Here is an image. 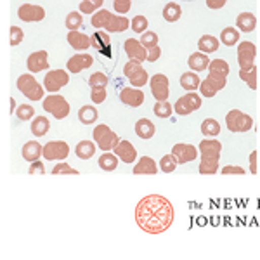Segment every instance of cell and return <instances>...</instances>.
Listing matches in <instances>:
<instances>
[{
    "label": "cell",
    "instance_id": "816d5d0a",
    "mask_svg": "<svg viewBox=\"0 0 260 260\" xmlns=\"http://www.w3.org/2000/svg\"><path fill=\"white\" fill-rule=\"evenodd\" d=\"M243 175L245 174V169H241V167H234V165H228L222 169V175Z\"/></svg>",
    "mask_w": 260,
    "mask_h": 260
},
{
    "label": "cell",
    "instance_id": "6da1fadb",
    "mask_svg": "<svg viewBox=\"0 0 260 260\" xmlns=\"http://www.w3.org/2000/svg\"><path fill=\"white\" fill-rule=\"evenodd\" d=\"M137 225L148 234H161L174 222V207L160 194L144 196L136 207Z\"/></svg>",
    "mask_w": 260,
    "mask_h": 260
},
{
    "label": "cell",
    "instance_id": "db71d44e",
    "mask_svg": "<svg viewBox=\"0 0 260 260\" xmlns=\"http://www.w3.org/2000/svg\"><path fill=\"white\" fill-rule=\"evenodd\" d=\"M28 172H30V174L31 175H35V174H45V169H44V163H42L40 160H37V161H33L31 163V167H30V170H28Z\"/></svg>",
    "mask_w": 260,
    "mask_h": 260
},
{
    "label": "cell",
    "instance_id": "4316f807",
    "mask_svg": "<svg viewBox=\"0 0 260 260\" xmlns=\"http://www.w3.org/2000/svg\"><path fill=\"white\" fill-rule=\"evenodd\" d=\"M200 85H201V80L196 71H186V73H182V77H180V87L186 89L187 92H194L196 89H200Z\"/></svg>",
    "mask_w": 260,
    "mask_h": 260
},
{
    "label": "cell",
    "instance_id": "603a6c76",
    "mask_svg": "<svg viewBox=\"0 0 260 260\" xmlns=\"http://www.w3.org/2000/svg\"><path fill=\"white\" fill-rule=\"evenodd\" d=\"M160 170V167L156 165V161L149 156H142L139 158V161L134 167V174L136 175H154Z\"/></svg>",
    "mask_w": 260,
    "mask_h": 260
},
{
    "label": "cell",
    "instance_id": "74e56055",
    "mask_svg": "<svg viewBox=\"0 0 260 260\" xmlns=\"http://www.w3.org/2000/svg\"><path fill=\"white\" fill-rule=\"evenodd\" d=\"M154 115L158 116V118H170L172 116V104L169 101H156V104H154L153 108Z\"/></svg>",
    "mask_w": 260,
    "mask_h": 260
},
{
    "label": "cell",
    "instance_id": "5b68a950",
    "mask_svg": "<svg viewBox=\"0 0 260 260\" xmlns=\"http://www.w3.org/2000/svg\"><path fill=\"white\" fill-rule=\"evenodd\" d=\"M18 89L24 98L30 101H40L44 99V90L45 87H42L39 82L35 80L31 73H24L18 78Z\"/></svg>",
    "mask_w": 260,
    "mask_h": 260
},
{
    "label": "cell",
    "instance_id": "484cf974",
    "mask_svg": "<svg viewBox=\"0 0 260 260\" xmlns=\"http://www.w3.org/2000/svg\"><path fill=\"white\" fill-rule=\"evenodd\" d=\"M90 42H92V47L98 49L99 52L110 54V37H108V31H104V30L95 31L94 35L90 37Z\"/></svg>",
    "mask_w": 260,
    "mask_h": 260
},
{
    "label": "cell",
    "instance_id": "f35d334b",
    "mask_svg": "<svg viewBox=\"0 0 260 260\" xmlns=\"http://www.w3.org/2000/svg\"><path fill=\"white\" fill-rule=\"evenodd\" d=\"M240 78L243 82H246V85L250 89H257V68H250V70H240Z\"/></svg>",
    "mask_w": 260,
    "mask_h": 260
},
{
    "label": "cell",
    "instance_id": "44dd1931",
    "mask_svg": "<svg viewBox=\"0 0 260 260\" xmlns=\"http://www.w3.org/2000/svg\"><path fill=\"white\" fill-rule=\"evenodd\" d=\"M113 153H115L123 163H134V161H136V158H137V149L125 139H121L118 144L115 146Z\"/></svg>",
    "mask_w": 260,
    "mask_h": 260
},
{
    "label": "cell",
    "instance_id": "bcb514c9",
    "mask_svg": "<svg viewBox=\"0 0 260 260\" xmlns=\"http://www.w3.org/2000/svg\"><path fill=\"white\" fill-rule=\"evenodd\" d=\"M66 174H68V175H78V170L71 169L68 163H64V161L57 163V165L52 169V175H66Z\"/></svg>",
    "mask_w": 260,
    "mask_h": 260
},
{
    "label": "cell",
    "instance_id": "ba28073f",
    "mask_svg": "<svg viewBox=\"0 0 260 260\" xmlns=\"http://www.w3.org/2000/svg\"><path fill=\"white\" fill-rule=\"evenodd\" d=\"M92 137H94L95 144H98V148L101 151L115 149V146L120 142L118 136H116V134L113 132L110 127H108V125H98V127L94 128V134H92Z\"/></svg>",
    "mask_w": 260,
    "mask_h": 260
},
{
    "label": "cell",
    "instance_id": "f5cc1de1",
    "mask_svg": "<svg viewBox=\"0 0 260 260\" xmlns=\"http://www.w3.org/2000/svg\"><path fill=\"white\" fill-rule=\"evenodd\" d=\"M160 56H161L160 45H156V47H153V49H149V50H148V61H149V62L158 61V59H160Z\"/></svg>",
    "mask_w": 260,
    "mask_h": 260
},
{
    "label": "cell",
    "instance_id": "f6af8a7d",
    "mask_svg": "<svg viewBox=\"0 0 260 260\" xmlns=\"http://www.w3.org/2000/svg\"><path fill=\"white\" fill-rule=\"evenodd\" d=\"M16 115H18L19 120L28 121V120H31L33 116H35V110H33L30 104H21L18 110H16Z\"/></svg>",
    "mask_w": 260,
    "mask_h": 260
},
{
    "label": "cell",
    "instance_id": "3957f363",
    "mask_svg": "<svg viewBox=\"0 0 260 260\" xmlns=\"http://www.w3.org/2000/svg\"><path fill=\"white\" fill-rule=\"evenodd\" d=\"M200 174L201 175H213L219 170V160H220V151L222 144L215 139H203L200 142Z\"/></svg>",
    "mask_w": 260,
    "mask_h": 260
},
{
    "label": "cell",
    "instance_id": "d4e9b609",
    "mask_svg": "<svg viewBox=\"0 0 260 260\" xmlns=\"http://www.w3.org/2000/svg\"><path fill=\"white\" fill-rule=\"evenodd\" d=\"M187 64H189V68L194 70L196 73H198V71H205V70H208V66H210V57H208L205 52L198 50V52L191 54L189 59H187Z\"/></svg>",
    "mask_w": 260,
    "mask_h": 260
},
{
    "label": "cell",
    "instance_id": "5bb4252c",
    "mask_svg": "<svg viewBox=\"0 0 260 260\" xmlns=\"http://www.w3.org/2000/svg\"><path fill=\"white\" fill-rule=\"evenodd\" d=\"M172 154L175 156L179 165H184V163L196 160L200 154V149H196L192 144H182V142H180V144H175L174 148H172Z\"/></svg>",
    "mask_w": 260,
    "mask_h": 260
},
{
    "label": "cell",
    "instance_id": "cb8c5ba5",
    "mask_svg": "<svg viewBox=\"0 0 260 260\" xmlns=\"http://www.w3.org/2000/svg\"><path fill=\"white\" fill-rule=\"evenodd\" d=\"M68 42H70L71 47H73L75 50H78V52H80V50H87L92 45L90 37H87L85 33H80L77 30L68 33Z\"/></svg>",
    "mask_w": 260,
    "mask_h": 260
},
{
    "label": "cell",
    "instance_id": "277c9868",
    "mask_svg": "<svg viewBox=\"0 0 260 260\" xmlns=\"http://www.w3.org/2000/svg\"><path fill=\"white\" fill-rule=\"evenodd\" d=\"M90 23L94 28H99V30L108 33H120L130 28V21L125 16H115L106 9H99L98 12H94Z\"/></svg>",
    "mask_w": 260,
    "mask_h": 260
},
{
    "label": "cell",
    "instance_id": "d6986e66",
    "mask_svg": "<svg viewBox=\"0 0 260 260\" xmlns=\"http://www.w3.org/2000/svg\"><path fill=\"white\" fill-rule=\"evenodd\" d=\"M92 62H94V57L90 56V54H75V56L70 57L68 64H66V68H68L70 73H80L82 70H87L92 66Z\"/></svg>",
    "mask_w": 260,
    "mask_h": 260
},
{
    "label": "cell",
    "instance_id": "7dc6e473",
    "mask_svg": "<svg viewBox=\"0 0 260 260\" xmlns=\"http://www.w3.org/2000/svg\"><path fill=\"white\" fill-rule=\"evenodd\" d=\"M24 39V31L19 26H11L9 30V44L11 45H19Z\"/></svg>",
    "mask_w": 260,
    "mask_h": 260
},
{
    "label": "cell",
    "instance_id": "d6a6232c",
    "mask_svg": "<svg viewBox=\"0 0 260 260\" xmlns=\"http://www.w3.org/2000/svg\"><path fill=\"white\" fill-rule=\"evenodd\" d=\"M49 128H50V123L45 116H35V118L31 120V134L35 137H44L45 134L49 132Z\"/></svg>",
    "mask_w": 260,
    "mask_h": 260
},
{
    "label": "cell",
    "instance_id": "836d02e7",
    "mask_svg": "<svg viewBox=\"0 0 260 260\" xmlns=\"http://www.w3.org/2000/svg\"><path fill=\"white\" fill-rule=\"evenodd\" d=\"M75 153L80 160H89L95 153V144L92 141H80L75 148Z\"/></svg>",
    "mask_w": 260,
    "mask_h": 260
},
{
    "label": "cell",
    "instance_id": "c3c4849f",
    "mask_svg": "<svg viewBox=\"0 0 260 260\" xmlns=\"http://www.w3.org/2000/svg\"><path fill=\"white\" fill-rule=\"evenodd\" d=\"M90 99L94 104H101L106 99V87H92L90 92Z\"/></svg>",
    "mask_w": 260,
    "mask_h": 260
},
{
    "label": "cell",
    "instance_id": "7a4b0ae2",
    "mask_svg": "<svg viewBox=\"0 0 260 260\" xmlns=\"http://www.w3.org/2000/svg\"><path fill=\"white\" fill-rule=\"evenodd\" d=\"M229 75V64L224 59L210 61L208 66V77L201 82L200 90L203 98H213L219 90H222L228 83Z\"/></svg>",
    "mask_w": 260,
    "mask_h": 260
},
{
    "label": "cell",
    "instance_id": "681fc988",
    "mask_svg": "<svg viewBox=\"0 0 260 260\" xmlns=\"http://www.w3.org/2000/svg\"><path fill=\"white\" fill-rule=\"evenodd\" d=\"M130 4L132 0H113V7L118 14H127L130 11Z\"/></svg>",
    "mask_w": 260,
    "mask_h": 260
},
{
    "label": "cell",
    "instance_id": "ffe728a7",
    "mask_svg": "<svg viewBox=\"0 0 260 260\" xmlns=\"http://www.w3.org/2000/svg\"><path fill=\"white\" fill-rule=\"evenodd\" d=\"M26 66L30 70V73H40L44 70H49V61H47V52L45 50H37L28 56Z\"/></svg>",
    "mask_w": 260,
    "mask_h": 260
},
{
    "label": "cell",
    "instance_id": "7c38bea8",
    "mask_svg": "<svg viewBox=\"0 0 260 260\" xmlns=\"http://www.w3.org/2000/svg\"><path fill=\"white\" fill-rule=\"evenodd\" d=\"M70 154V146L64 141H50L44 146V158L45 160H66Z\"/></svg>",
    "mask_w": 260,
    "mask_h": 260
},
{
    "label": "cell",
    "instance_id": "f907efd6",
    "mask_svg": "<svg viewBox=\"0 0 260 260\" xmlns=\"http://www.w3.org/2000/svg\"><path fill=\"white\" fill-rule=\"evenodd\" d=\"M98 4H94L92 0H82L80 2V12L82 14H94L98 11Z\"/></svg>",
    "mask_w": 260,
    "mask_h": 260
},
{
    "label": "cell",
    "instance_id": "9c48e42d",
    "mask_svg": "<svg viewBox=\"0 0 260 260\" xmlns=\"http://www.w3.org/2000/svg\"><path fill=\"white\" fill-rule=\"evenodd\" d=\"M225 125H228L229 132H246V130L253 127V120L246 113L240 110H233L225 115Z\"/></svg>",
    "mask_w": 260,
    "mask_h": 260
},
{
    "label": "cell",
    "instance_id": "7bdbcfd3",
    "mask_svg": "<svg viewBox=\"0 0 260 260\" xmlns=\"http://www.w3.org/2000/svg\"><path fill=\"white\" fill-rule=\"evenodd\" d=\"M139 40H141V44L144 45V47L148 49V50L153 49V47H156V45H158V35L154 31H144L141 35Z\"/></svg>",
    "mask_w": 260,
    "mask_h": 260
},
{
    "label": "cell",
    "instance_id": "30bf717a",
    "mask_svg": "<svg viewBox=\"0 0 260 260\" xmlns=\"http://www.w3.org/2000/svg\"><path fill=\"white\" fill-rule=\"evenodd\" d=\"M201 106V98L196 92H187L175 103V113L180 116H186L189 113L198 111Z\"/></svg>",
    "mask_w": 260,
    "mask_h": 260
},
{
    "label": "cell",
    "instance_id": "9a60e30c",
    "mask_svg": "<svg viewBox=\"0 0 260 260\" xmlns=\"http://www.w3.org/2000/svg\"><path fill=\"white\" fill-rule=\"evenodd\" d=\"M151 92H153V98L156 101H167L169 98V78L161 73H156L151 77L149 80Z\"/></svg>",
    "mask_w": 260,
    "mask_h": 260
},
{
    "label": "cell",
    "instance_id": "8d00e7d4",
    "mask_svg": "<svg viewBox=\"0 0 260 260\" xmlns=\"http://www.w3.org/2000/svg\"><path fill=\"white\" fill-rule=\"evenodd\" d=\"M201 134H203L205 137L219 136V134H220V123L217 120H213V118L203 120V123H201Z\"/></svg>",
    "mask_w": 260,
    "mask_h": 260
},
{
    "label": "cell",
    "instance_id": "ab89813d",
    "mask_svg": "<svg viewBox=\"0 0 260 260\" xmlns=\"http://www.w3.org/2000/svg\"><path fill=\"white\" fill-rule=\"evenodd\" d=\"M82 24H83L82 12L73 11V12H70V14L66 16V28H68L70 31L77 30V28H82Z\"/></svg>",
    "mask_w": 260,
    "mask_h": 260
},
{
    "label": "cell",
    "instance_id": "7402d4cb",
    "mask_svg": "<svg viewBox=\"0 0 260 260\" xmlns=\"http://www.w3.org/2000/svg\"><path fill=\"white\" fill-rule=\"evenodd\" d=\"M21 154H23V158L26 161L33 163L40 160V156H44V146H40V142L37 141H28L21 149Z\"/></svg>",
    "mask_w": 260,
    "mask_h": 260
},
{
    "label": "cell",
    "instance_id": "9f6ffc18",
    "mask_svg": "<svg viewBox=\"0 0 260 260\" xmlns=\"http://www.w3.org/2000/svg\"><path fill=\"white\" fill-rule=\"evenodd\" d=\"M250 172L251 174H257V153H250Z\"/></svg>",
    "mask_w": 260,
    "mask_h": 260
},
{
    "label": "cell",
    "instance_id": "b9f144b4",
    "mask_svg": "<svg viewBox=\"0 0 260 260\" xmlns=\"http://www.w3.org/2000/svg\"><path fill=\"white\" fill-rule=\"evenodd\" d=\"M177 160H175L174 154H165V156L160 160V170L165 172V174H170V172H174L177 169Z\"/></svg>",
    "mask_w": 260,
    "mask_h": 260
},
{
    "label": "cell",
    "instance_id": "e0dca14e",
    "mask_svg": "<svg viewBox=\"0 0 260 260\" xmlns=\"http://www.w3.org/2000/svg\"><path fill=\"white\" fill-rule=\"evenodd\" d=\"M125 52H127L128 59L132 61H148V49L141 44V40H136V39H127L125 40V45H123Z\"/></svg>",
    "mask_w": 260,
    "mask_h": 260
},
{
    "label": "cell",
    "instance_id": "f1b7e54d",
    "mask_svg": "<svg viewBox=\"0 0 260 260\" xmlns=\"http://www.w3.org/2000/svg\"><path fill=\"white\" fill-rule=\"evenodd\" d=\"M255 24H257V19H255V16L251 14V12H241V14L238 16V19H236V26L240 28L241 31H245V33L253 31Z\"/></svg>",
    "mask_w": 260,
    "mask_h": 260
},
{
    "label": "cell",
    "instance_id": "6f0895ef",
    "mask_svg": "<svg viewBox=\"0 0 260 260\" xmlns=\"http://www.w3.org/2000/svg\"><path fill=\"white\" fill-rule=\"evenodd\" d=\"M9 106H11V113H12V111H14V106H16V103H14V99H12V98L9 99Z\"/></svg>",
    "mask_w": 260,
    "mask_h": 260
},
{
    "label": "cell",
    "instance_id": "83f0119b",
    "mask_svg": "<svg viewBox=\"0 0 260 260\" xmlns=\"http://www.w3.org/2000/svg\"><path fill=\"white\" fill-rule=\"evenodd\" d=\"M154 123L148 118H141L139 121L136 123V134L137 137H141V139H151V137L154 136Z\"/></svg>",
    "mask_w": 260,
    "mask_h": 260
},
{
    "label": "cell",
    "instance_id": "2e32d148",
    "mask_svg": "<svg viewBox=\"0 0 260 260\" xmlns=\"http://www.w3.org/2000/svg\"><path fill=\"white\" fill-rule=\"evenodd\" d=\"M18 18L24 23H35L45 18V11L40 6H33V4H23L18 9Z\"/></svg>",
    "mask_w": 260,
    "mask_h": 260
},
{
    "label": "cell",
    "instance_id": "60d3db41",
    "mask_svg": "<svg viewBox=\"0 0 260 260\" xmlns=\"http://www.w3.org/2000/svg\"><path fill=\"white\" fill-rule=\"evenodd\" d=\"M148 26H149V23H148V18H146V16H136V18L130 21V30L134 33H141L142 35Z\"/></svg>",
    "mask_w": 260,
    "mask_h": 260
},
{
    "label": "cell",
    "instance_id": "ac0fdd59",
    "mask_svg": "<svg viewBox=\"0 0 260 260\" xmlns=\"http://www.w3.org/2000/svg\"><path fill=\"white\" fill-rule=\"evenodd\" d=\"M120 101L130 108H139L144 103V92L137 87H125L120 92Z\"/></svg>",
    "mask_w": 260,
    "mask_h": 260
},
{
    "label": "cell",
    "instance_id": "11a10c76",
    "mask_svg": "<svg viewBox=\"0 0 260 260\" xmlns=\"http://www.w3.org/2000/svg\"><path fill=\"white\" fill-rule=\"evenodd\" d=\"M207 6L208 9H222L225 6V0H207Z\"/></svg>",
    "mask_w": 260,
    "mask_h": 260
},
{
    "label": "cell",
    "instance_id": "f546056e",
    "mask_svg": "<svg viewBox=\"0 0 260 260\" xmlns=\"http://www.w3.org/2000/svg\"><path fill=\"white\" fill-rule=\"evenodd\" d=\"M118 160H120V158L116 156L115 153H108V151H104V153L99 156L98 163H99V167L104 172H113L116 167H118Z\"/></svg>",
    "mask_w": 260,
    "mask_h": 260
},
{
    "label": "cell",
    "instance_id": "1f68e13d",
    "mask_svg": "<svg viewBox=\"0 0 260 260\" xmlns=\"http://www.w3.org/2000/svg\"><path fill=\"white\" fill-rule=\"evenodd\" d=\"M98 116H99L98 110H95L94 106H90V104H85V106H82L80 110H78V120H80L83 125H92L98 120Z\"/></svg>",
    "mask_w": 260,
    "mask_h": 260
},
{
    "label": "cell",
    "instance_id": "52a82bcc",
    "mask_svg": "<svg viewBox=\"0 0 260 260\" xmlns=\"http://www.w3.org/2000/svg\"><path fill=\"white\" fill-rule=\"evenodd\" d=\"M123 75L128 78V83L132 87H144L146 83L149 82V77H148V71L142 68V64L139 61H132L130 59L127 64L123 66Z\"/></svg>",
    "mask_w": 260,
    "mask_h": 260
},
{
    "label": "cell",
    "instance_id": "4fadbf2b",
    "mask_svg": "<svg viewBox=\"0 0 260 260\" xmlns=\"http://www.w3.org/2000/svg\"><path fill=\"white\" fill-rule=\"evenodd\" d=\"M257 56V49L251 42H241L238 45V62H240L241 70H250L253 68V61Z\"/></svg>",
    "mask_w": 260,
    "mask_h": 260
},
{
    "label": "cell",
    "instance_id": "8992f818",
    "mask_svg": "<svg viewBox=\"0 0 260 260\" xmlns=\"http://www.w3.org/2000/svg\"><path fill=\"white\" fill-rule=\"evenodd\" d=\"M44 110L50 113L56 120H62L70 115V104L62 95L50 94L49 98H44Z\"/></svg>",
    "mask_w": 260,
    "mask_h": 260
},
{
    "label": "cell",
    "instance_id": "4dcf8cb0",
    "mask_svg": "<svg viewBox=\"0 0 260 260\" xmlns=\"http://www.w3.org/2000/svg\"><path fill=\"white\" fill-rule=\"evenodd\" d=\"M219 44H220L219 39H215L213 35H203L198 40V49L205 54H212L219 49Z\"/></svg>",
    "mask_w": 260,
    "mask_h": 260
},
{
    "label": "cell",
    "instance_id": "680465c9",
    "mask_svg": "<svg viewBox=\"0 0 260 260\" xmlns=\"http://www.w3.org/2000/svg\"><path fill=\"white\" fill-rule=\"evenodd\" d=\"M186 2H191V0H186Z\"/></svg>",
    "mask_w": 260,
    "mask_h": 260
},
{
    "label": "cell",
    "instance_id": "8fae6325",
    "mask_svg": "<svg viewBox=\"0 0 260 260\" xmlns=\"http://www.w3.org/2000/svg\"><path fill=\"white\" fill-rule=\"evenodd\" d=\"M68 82H70V75L64 70H50L44 78V87L45 90H49L52 94V92H57L64 85H68Z\"/></svg>",
    "mask_w": 260,
    "mask_h": 260
},
{
    "label": "cell",
    "instance_id": "d590c367",
    "mask_svg": "<svg viewBox=\"0 0 260 260\" xmlns=\"http://www.w3.org/2000/svg\"><path fill=\"white\" fill-rule=\"evenodd\" d=\"M220 42L224 45H228V47H233V45H236L238 42H240V31L233 26L224 28V30L220 31Z\"/></svg>",
    "mask_w": 260,
    "mask_h": 260
},
{
    "label": "cell",
    "instance_id": "ee69618b",
    "mask_svg": "<svg viewBox=\"0 0 260 260\" xmlns=\"http://www.w3.org/2000/svg\"><path fill=\"white\" fill-rule=\"evenodd\" d=\"M89 85H90V89L92 87H106L108 77L104 73H101V71H95V73H92L89 77Z\"/></svg>",
    "mask_w": 260,
    "mask_h": 260
},
{
    "label": "cell",
    "instance_id": "e575fe53",
    "mask_svg": "<svg viewBox=\"0 0 260 260\" xmlns=\"http://www.w3.org/2000/svg\"><path fill=\"white\" fill-rule=\"evenodd\" d=\"M182 16V9L177 2H169L165 7H163V19L169 21V23H175V21L180 19Z\"/></svg>",
    "mask_w": 260,
    "mask_h": 260
}]
</instances>
